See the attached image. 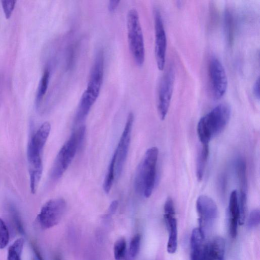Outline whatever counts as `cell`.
Segmentation results:
<instances>
[{
    "label": "cell",
    "instance_id": "cell-1",
    "mask_svg": "<svg viewBox=\"0 0 260 260\" xmlns=\"http://www.w3.org/2000/svg\"><path fill=\"white\" fill-rule=\"evenodd\" d=\"M104 62V53L101 49L96 54L87 87L79 101L76 115L77 122L86 118L99 95L103 80Z\"/></svg>",
    "mask_w": 260,
    "mask_h": 260
},
{
    "label": "cell",
    "instance_id": "cell-2",
    "mask_svg": "<svg viewBox=\"0 0 260 260\" xmlns=\"http://www.w3.org/2000/svg\"><path fill=\"white\" fill-rule=\"evenodd\" d=\"M50 130V123L47 121L44 122L32 135L28 144L27 156L30 185L32 187L38 185L42 176L43 172L42 153Z\"/></svg>",
    "mask_w": 260,
    "mask_h": 260
},
{
    "label": "cell",
    "instance_id": "cell-3",
    "mask_svg": "<svg viewBox=\"0 0 260 260\" xmlns=\"http://www.w3.org/2000/svg\"><path fill=\"white\" fill-rule=\"evenodd\" d=\"M231 116V109L226 104L215 107L199 121L197 133L202 144L210 141L225 127Z\"/></svg>",
    "mask_w": 260,
    "mask_h": 260
},
{
    "label": "cell",
    "instance_id": "cell-4",
    "mask_svg": "<svg viewBox=\"0 0 260 260\" xmlns=\"http://www.w3.org/2000/svg\"><path fill=\"white\" fill-rule=\"evenodd\" d=\"M158 156L157 147H151L148 149L136 172L135 189L145 198L151 196L154 188Z\"/></svg>",
    "mask_w": 260,
    "mask_h": 260
},
{
    "label": "cell",
    "instance_id": "cell-5",
    "mask_svg": "<svg viewBox=\"0 0 260 260\" xmlns=\"http://www.w3.org/2000/svg\"><path fill=\"white\" fill-rule=\"evenodd\" d=\"M85 130V126L79 127L61 147L51 170L50 176L52 179H59L68 169L83 142Z\"/></svg>",
    "mask_w": 260,
    "mask_h": 260
},
{
    "label": "cell",
    "instance_id": "cell-6",
    "mask_svg": "<svg viewBox=\"0 0 260 260\" xmlns=\"http://www.w3.org/2000/svg\"><path fill=\"white\" fill-rule=\"evenodd\" d=\"M127 40L129 50L138 66L145 61V45L142 28L138 12L134 8L130 9L126 15Z\"/></svg>",
    "mask_w": 260,
    "mask_h": 260
},
{
    "label": "cell",
    "instance_id": "cell-7",
    "mask_svg": "<svg viewBox=\"0 0 260 260\" xmlns=\"http://www.w3.org/2000/svg\"><path fill=\"white\" fill-rule=\"evenodd\" d=\"M175 74L173 66H170L163 75L159 82L157 110L160 119L163 120L167 115L174 87Z\"/></svg>",
    "mask_w": 260,
    "mask_h": 260
},
{
    "label": "cell",
    "instance_id": "cell-8",
    "mask_svg": "<svg viewBox=\"0 0 260 260\" xmlns=\"http://www.w3.org/2000/svg\"><path fill=\"white\" fill-rule=\"evenodd\" d=\"M66 209V201L56 198L47 201L42 207L37 221L42 229H47L57 224L61 219Z\"/></svg>",
    "mask_w": 260,
    "mask_h": 260
},
{
    "label": "cell",
    "instance_id": "cell-9",
    "mask_svg": "<svg viewBox=\"0 0 260 260\" xmlns=\"http://www.w3.org/2000/svg\"><path fill=\"white\" fill-rule=\"evenodd\" d=\"M196 208L199 216V229L205 238L217 217L218 208L214 201L205 195L198 197Z\"/></svg>",
    "mask_w": 260,
    "mask_h": 260
},
{
    "label": "cell",
    "instance_id": "cell-10",
    "mask_svg": "<svg viewBox=\"0 0 260 260\" xmlns=\"http://www.w3.org/2000/svg\"><path fill=\"white\" fill-rule=\"evenodd\" d=\"M208 72L212 96L215 100L220 99L226 92L228 79L224 67L217 57L210 58Z\"/></svg>",
    "mask_w": 260,
    "mask_h": 260
},
{
    "label": "cell",
    "instance_id": "cell-11",
    "mask_svg": "<svg viewBox=\"0 0 260 260\" xmlns=\"http://www.w3.org/2000/svg\"><path fill=\"white\" fill-rule=\"evenodd\" d=\"M134 120V114L130 112L127 116L124 129L113 154L115 157V176L117 177L120 175L127 157Z\"/></svg>",
    "mask_w": 260,
    "mask_h": 260
},
{
    "label": "cell",
    "instance_id": "cell-12",
    "mask_svg": "<svg viewBox=\"0 0 260 260\" xmlns=\"http://www.w3.org/2000/svg\"><path fill=\"white\" fill-rule=\"evenodd\" d=\"M153 17L155 31L154 52L157 68L162 71L165 67L167 37L163 19L157 8L154 9Z\"/></svg>",
    "mask_w": 260,
    "mask_h": 260
},
{
    "label": "cell",
    "instance_id": "cell-13",
    "mask_svg": "<svg viewBox=\"0 0 260 260\" xmlns=\"http://www.w3.org/2000/svg\"><path fill=\"white\" fill-rule=\"evenodd\" d=\"M164 218L169 235L167 251L172 254L177 250L178 231L174 202L170 197L167 198L164 205Z\"/></svg>",
    "mask_w": 260,
    "mask_h": 260
},
{
    "label": "cell",
    "instance_id": "cell-14",
    "mask_svg": "<svg viewBox=\"0 0 260 260\" xmlns=\"http://www.w3.org/2000/svg\"><path fill=\"white\" fill-rule=\"evenodd\" d=\"M204 238L199 228L193 230L190 237V260H205Z\"/></svg>",
    "mask_w": 260,
    "mask_h": 260
},
{
    "label": "cell",
    "instance_id": "cell-15",
    "mask_svg": "<svg viewBox=\"0 0 260 260\" xmlns=\"http://www.w3.org/2000/svg\"><path fill=\"white\" fill-rule=\"evenodd\" d=\"M238 194L236 190H233L231 193L228 207L229 229L230 235L232 238H235L237 236L239 221Z\"/></svg>",
    "mask_w": 260,
    "mask_h": 260
},
{
    "label": "cell",
    "instance_id": "cell-16",
    "mask_svg": "<svg viewBox=\"0 0 260 260\" xmlns=\"http://www.w3.org/2000/svg\"><path fill=\"white\" fill-rule=\"evenodd\" d=\"M225 243L217 237L206 243L205 260H224Z\"/></svg>",
    "mask_w": 260,
    "mask_h": 260
},
{
    "label": "cell",
    "instance_id": "cell-17",
    "mask_svg": "<svg viewBox=\"0 0 260 260\" xmlns=\"http://www.w3.org/2000/svg\"><path fill=\"white\" fill-rule=\"evenodd\" d=\"M223 25L226 43L231 46L235 39L236 23L234 12L230 8H227L224 11Z\"/></svg>",
    "mask_w": 260,
    "mask_h": 260
},
{
    "label": "cell",
    "instance_id": "cell-18",
    "mask_svg": "<svg viewBox=\"0 0 260 260\" xmlns=\"http://www.w3.org/2000/svg\"><path fill=\"white\" fill-rule=\"evenodd\" d=\"M209 154V144H202L198 152L196 165V175L199 181L202 180L204 177Z\"/></svg>",
    "mask_w": 260,
    "mask_h": 260
},
{
    "label": "cell",
    "instance_id": "cell-19",
    "mask_svg": "<svg viewBox=\"0 0 260 260\" xmlns=\"http://www.w3.org/2000/svg\"><path fill=\"white\" fill-rule=\"evenodd\" d=\"M50 75L49 70L48 68L45 69L40 79L36 94V106L37 109L39 108L47 91L49 82Z\"/></svg>",
    "mask_w": 260,
    "mask_h": 260
},
{
    "label": "cell",
    "instance_id": "cell-20",
    "mask_svg": "<svg viewBox=\"0 0 260 260\" xmlns=\"http://www.w3.org/2000/svg\"><path fill=\"white\" fill-rule=\"evenodd\" d=\"M24 245V239L20 238L16 240L9 247L7 260H21V255Z\"/></svg>",
    "mask_w": 260,
    "mask_h": 260
},
{
    "label": "cell",
    "instance_id": "cell-21",
    "mask_svg": "<svg viewBox=\"0 0 260 260\" xmlns=\"http://www.w3.org/2000/svg\"><path fill=\"white\" fill-rule=\"evenodd\" d=\"M113 252L115 260H128L126 243L124 238H120L115 242Z\"/></svg>",
    "mask_w": 260,
    "mask_h": 260
},
{
    "label": "cell",
    "instance_id": "cell-22",
    "mask_svg": "<svg viewBox=\"0 0 260 260\" xmlns=\"http://www.w3.org/2000/svg\"><path fill=\"white\" fill-rule=\"evenodd\" d=\"M115 177V157L113 155L110 161L108 170L103 183V189L107 193H109L112 187Z\"/></svg>",
    "mask_w": 260,
    "mask_h": 260
},
{
    "label": "cell",
    "instance_id": "cell-23",
    "mask_svg": "<svg viewBox=\"0 0 260 260\" xmlns=\"http://www.w3.org/2000/svg\"><path fill=\"white\" fill-rule=\"evenodd\" d=\"M140 243L141 235L137 234L131 240L128 251V258L133 259L138 255L140 250Z\"/></svg>",
    "mask_w": 260,
    "mask_h": 260
},
{
    "label": "cell",
    "instance_id": "cell-24",
    "mask_svg": "<svg viewBox=\"0 0 260 260\" xmlns=\"http://www.w3.org/2000/svg\"><path fill=\"white\" fill-rule=\"evenodd\" d=\"M9 210L12 220L17 231L21 234H24V230L19 214L15 206L12 204L9 205Z\"/></svg>",
    "mask_w": 260,
    "mask_h": 260
},
{
    "label": "cell",
    "instance_id": "cell-25",
    "mask_svg": "<svg viewBox=\"0 0 260 260\" xmlns=\"http://www.w3.org/2000/svg\"><path fill=\"white\" fill-rule=\"evenodd\" d=\"M9 240V231L5 222L0 218V249L5 248Z\"/></svg>",
    "mask_w": 260,
    "mask_h": 260
},
{
    "label": "cell",
    "instance_id": "cell-26",
    "mask_svg": "<svg viewBox=\"0 0 260 260\" xmlns=\"http://www.w3.org/2000/svg\"><path fill=\"white\" fill-rule=\"evenodd\" d=\"M260 212L258 209L253 210L250 213L247 225L249 229L256 227L259 223Z\"/></svg>",
    "mask_w": 260,
    "mask_h": 260
},
{
    "label": "cell",
    "instance_id": "cell-27",
    "mask_svg": "<svg viewBox=\"0 0 260 260\" xmlns=\"http://www.w3.org/2000/svg\"><path fill=\"white\" fill-rule=\"evenodd\" d=\"M16 1L14 0L2 1L4 13L7 19L10 18L14 9Z\"/></svg>",
    "mask_w": 260,
    "mask_h": 260
},
{
    "label": "cell",
    "instance_id": "cell-28",
    "mask_svg": "<svg viewBox=\"0 0 260 260\" xmlns=\"http://www.w3.org/2000/svg\"><path fill=\"white\" fill-rule=\"evenodd\" d=\"M259 78L255 80L253 86V93L254 96L258 100L259 99Z\"/></svg>",
    "mask_w": 260,
    "mask_h": 260
},
{
    "label": "cell",
    "instance_id": "cell-29",
    "mask_svg": "<svg viewBox=\"0 0 260 260\" xmlns=\"http://www.w3.org/2000/svg\"><path fill=\"white\" fill-rule=\"evenodd\" d=\"M120 1L116 0H111L109 2L108 9L110 12H114L118 7Z\"/></svg>",
    "mask_w": 260,
    "mask_h": 260
},
{
    "label": "cell",
    "instance_id": "cell-30",
    "mask_svg": "<svg viewBox=\"0 0 260 260\" xmlns=\"http://www.w3.org/2000/svg\"><path fill=\"white\" fill-rule=\"evenodd\" d=\"M118 202L117 201L115 200L113 201L110 204L109 208V214L111 215L114 214L118 207Z\"/></svg>",
    "mask_w": 260,
    "mask_h": 260
},
{
    "label": "cell",
    "instance_id": "cell-31",
    "mask_svg": "<svg viewBox=\"0 0 260 260\" xmlns=\"http://www.w3.org/2000/svg\"><path fill=\"white\" fill-rule=\"evenodd\" d=\"M32 245V248L33 249V251L34 252V253L37 258L38 260H44L42 255H41L39 250L38 249V247L36 246L35 244L34 243L31 244Z\"/></svg>",
    "mask_w": 260,
    "mask_h": 260
},
{
    "label": "cell",
    "instance_id": "cell-32",
    "mask_svg": "<svg viewBox=\"0 0 260 260\" xmlns=\"http://www.w3.org/2000/svg\"><path fill=\"white\" fill-rule=\"evenodd\" d=\"M54 260H61V259L60 258V257H56L55 258V259H54Z\"/></svg>",
    "mask_w": 260,
    "mask_h": 260
}]
</instances>
